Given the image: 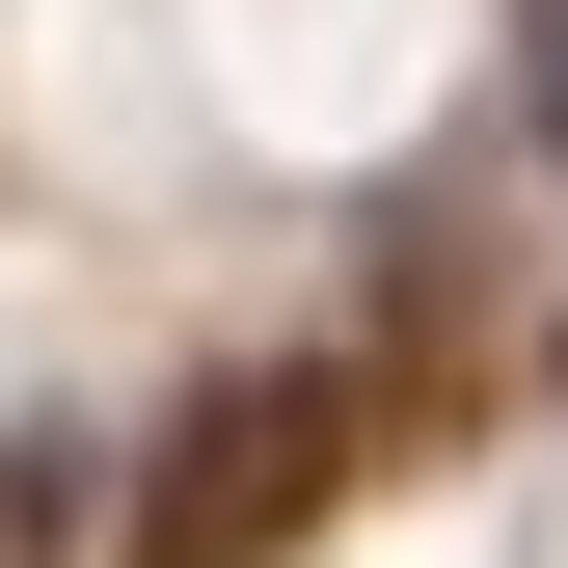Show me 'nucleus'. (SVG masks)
Wrapping results in <instances>:
<instances>
[{
  "instance_id": "nucleus-2",
  "label": "nucleus",
  "mask_w": 568,
  "mask_h": 568,
  "mask_svg": "<svg viewBox=\"0 0 568 568\" xmlns=\"http://www.w3.org/2000/svg\"><path fill=\"white\" fill-rule=\"evenodd\" d=\"M541 135H568V28H541Z\"/></svg>"
},
{
  "instance_id": "nucleus-1",
  "label": "nucleus",
  "mask_w": 568,
  "mask_h": 568,
  "mask_svg": "<svg viewBox=\"0 0 568 568\" xmlns=\"http://www.w3.org/2000/svg\"><path fill=\"white\" fill-rule=\"evenodd\" d=\"M298 434H325V379H271V406L217 379V406H190V487H163V568L217 541V515H271V487H298Z\"/></svg>"
}]
</instances>
